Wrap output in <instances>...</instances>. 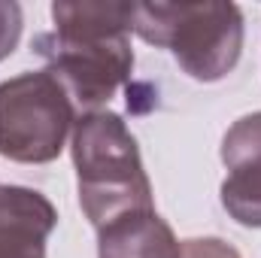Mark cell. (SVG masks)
Listing matches in <instances>:
<instances>
[{"mask_svg": "<svg viewBox=\"0 0 261 258\" xmlns=\"http://www.w3.org/2000/svg\"><path fill=\"white\" fill-rule=\"evenodd\" d=\"M52 34L34 40V52L61 82L73 110L100 113L134 70V3H52Z\"/></svg>", "mask_w": 261, "mask_h": 258, "instance_id": "cell-1", "label": "cell"}, {"mask_svg": "<svg viewBox=\"0 0 261 258\" xmlns=\"http://www.w3.org/2000/svg\"><path fill=\"white\" fill-rule=\"evenodd\" d=\"M70 152L79 207L97 231L128 213L155 210L140 146L122 116L110 110L79 116L73 125Z\"/></svg>", "mask_w": 261, "mask_h": 258, "instance_id": "cell-2", "label": "cell"}, {"mask_svg": "<svg viewBox=\"0 0 261 258\" xmlns=\"http://www.w3.org/2000/svg\"><path fill=\"white\" fill-rule=\"evenodd\" d=\"M134 34L167 49L197 82L225 79L243 52V12L234 3H134Z\"/></svg>", "mask_w": 261, "mask_h": 258, "instance_id": "cell-3", "label": "cell"}, {"mask_svg": "<svg viewBox=\"0 0 261 258\" xmlns=\"http://www.w3.org/2000/svg\"><path fill=\"white\" fill-rule=\"evenodd\" d=\"M76 110L49 70L0 82V155L18 164H49L67 146Z\"/></svg>", "mask_w": 261, "mask_h": 258, "instance_id": "cell-4", "label": "cell"}, {"mask_svg": "<svg viewBox=\"0 0 261 258\" xmlns=\"http://www.w3.org/2000/svg\"><path fill=\"white\" fill-rule=\"evenodd\" d=\"M58 213L46 194L24 186L0 189V258H46Z\"/></svg>", "mask_w": 261, "mask_h": 258, "instance_id": "cell-5", "label": "cell"}, {"mask_svg": "<svg viewBox=\"0 0 261 258\" xmlns=\"http://www.w3.org/2000/svg\"><path fill=\"white\" fill-rule=\"evenodd\" d=\"M182 243L155 213H128L97 231V258H179Z\"/></svg>", "mask_w": 261, "mask_h": 258, "instance_id": "cell-6", "label": "cell"}, {"mask_svg": "<svg viewBox=\"0 0 261 258\" xmlns=\"http://www.w3.org/2000/svg\"><path fill=\"white\" fill-rule=\"evenodd\" d=\"M222 207L237 225L261 228V164L231 167L222 183Z\"/></svg>", "mask_w": 261, "mask_h": 258, "instance_id": "cell-7", "label": "cell"}, {"mask_svg": "<svg viewBox=\"0 0 261 258\" xmlns=\"http://www.w3.org/2000/svg\"><path fill=\"white\" fill-rule=\"evenodd\" d=\"M222 164L228 170L243 164H261V113H249L228 128V134L222 137Z\"/></svg>", "mask_w": 261, "mask_h": 258, "instance_id": "cell-8", "label": "cell"}, {"mask_svg": "<svg viewBox=\"0 0 261 258\" xmlns=\"http://www.w3.org/2000/svg\"><path fill=\"white\" fill-rule=\"evenodd\" d=\"M21 40V6L15 0H0V61L15 52Z\"/></svg>", "mask_w": 261, "mask_h": 258, "instance_id": "cell-9", "label": "cell"}, {"mask_svg": "<svg viewBox=\"0 0 261 258\" xmlns=\"http://www.w3.org/2000/svg\"><path fill=\"white\" fill-rule=\"evenodd\" d=\"M179 258H240V252L219 237H195L182 243Z\"/></svg>", "mask_w": 261, "mask_h": 258, "instance_id": "cell-10", "label": "cell"}]
</instances>
